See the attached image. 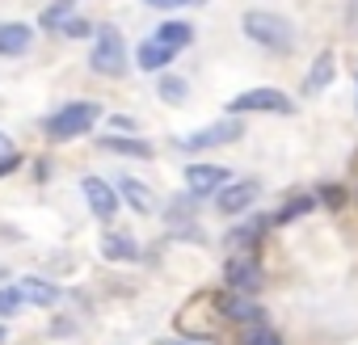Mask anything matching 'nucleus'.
<instances>
[{
  "mask_svg": "<svg viewBox=\"0 0 358 345\" xmlns=\"http://www.w3.org/2000/svg\"><path fill=\"white\" fill-rule=\"evenodd\" d=\"M241 30H245L257 47L278 51V55H287V51L295 47V30H291V22L278 17V13H270V9H249V13L241 17Z\"/></svg>",
  "mask_w": 358,
  "mask_h": 345,
  "instance_id": "1",
  "label": "nucleus"
},
{
  "mask_svg": "<svg viewBox=\"0 0 358 345\" xmlns=\"http://www.w3.org/2000/svg\"><path fill=\"white\" fill-rule=\"evenodd\" d=\"M89 68L101 72V76H122L127 68V43L114 26H101L93 30V51H89Z\"/></svg>",
  "mask_w": 358,
  "mask_h": 345,
  "instance_id": "2",
  "label": "nucleus"
},
{
  "mask_svg": "<svg viewBox=\"0 0 358 345\" xmlns=\"http://www.w3.org/2000/svg\"><path fill=\"white\" fill-rule=\"evenodd\" d=\"M97 114H101L97 101H68L64 110H55L47 118V135L51 139H76V135H85L97 122Z\"/></svg>",
  "mask_w": 358,
  "mask_h": 345,
  "instance_id": "3",
  "label": "nucleus"
},
{
  "mask_svg": "<svg viewBox=\"0 0 358 345\" xmlns=\"http://www.w3.org/2000/svg\"><path fill=\"white\" fill-rule=\"evenodd\" d=\"M241 135H245V122H241V118H220V122H211V126H203V131H194V135H186V139H177V147L203 152V147H224V143H232V139H241Z\"/></svg>",
  "mask_w": 358,
  "mask_h": 345,
  "instance_id": "4",
  "label": "nucleus"
},
{
  "mask_svg": "<svg viewBox=\"0 0 358 345\" xmlns=\"http://www.w3.org/2000/svg\"><path fill=\"white\" fill-rule=\"evenodd\" d=\"M291 114V97L278 89H249L232 101V114Z\"/></svg>",
  "mask_w": 358,
  "mask_h": 345,
  "instance_id": "5",
  "label": "nucleus"
},
{
  "mask_svg": "<svg viewBox=\"0 0 358 345\" xmlns=\"http://www.w3.org/2000/svg\"><path fill=\"white\" fill-rule=\"evenodd\" d=\"M228 182H232V172H228V168H220V164H190V168H186V190H190L194 198L220 194Z\"/></svg>",
  "mask_w": 358,
  "mask_h": 345,
  "instance_id": "6",
  "label": "nucleus"
},
{
  "mask_svg": "<svg viewBox=\"0 0 358 345\" xmlns=\"http://www.w3.org/2000/svg\"><path fill=\"white\" fill-rule=\"evenodd\" d=\"M80 194H85L89 211H93L97 219H114V215H118V190L106 186L101 177H85V182H80Z\"/></svg>",
  "mask_w": 358,
  "mask_h": 345,
  "instance_id": "7",
  "label": "nucleus"
},
{
  "mask_svg": "<svg viewBox=\"0 0 358 345\" xmlns=\"http://www.w3.org/2000/svg\"><path fill=\"white\" fill-rule=\"evenodd\" d=\"M257 194H262L257 182H228L215 198H220V211H224V215H241V211H249V207L257 203Z\"/></svg>",
  "mask_w": 358,
  "mask_h": 345,
  "instance_id": "8",
  "label": "nucleus"
},
{
  "mask_svg": "<svg viewBox=\"0 0 358 345\" xmlns=\"http://www.w3.org/2000/svg\"><path fill=\"white\" fill-rule=\"evenodd\" d=\"M224 274H228V286H232L236 295H249V291L262 286V265H257V257H232Z\"/></svg>",
  "mask_w": 358,
  "mask_h": 345,
  "instance_id": "9",
  "label": "nucleus"
},
{
  "mask_svg": "<svg viewBox=\"0 0 358 345\" xmlns=\"http://www.w3.org/2000/svg\"><path fill=\"white\" fill-rule=\"evenodd\" d=\"M173 55H177V51L152 34L148 43H139V51H135V64H139L143 72H160V68H169V64H173Z\"/></svg>",
  "mask_w": 358,
  "mask_h": 345,
  "instance_id": "10",
  "label": "nucleus"
},
{
  "mask_svg": "<svg viewBox=\"0 0 358 345\" xmlns=\"http://www.w3.org/2000/svg\"><path fill=\"white\" fill-rule=\"evenodd\" d=\"M13 291H17L22 303H34V307H51L59 299V286L43 282V278H22V282H13Z\"/></svg>",
  "mask_w": 358,
  "mask_h": 345,
  "instance_id": "11",
  "label": "nucleus"
},
{
  "mask_svg": "<svg viewBox=\"0 0 358 345\" xmlns=\"http://www.w3.org/2000/svg\"><path fill=\"white\" fill-rule=\"evenodd\" d=\"M34 47V30L22 22H5L0 26V55H26Z\"/></svg>",
  "mask_w": 358,
  "mask_h": 345,
  "instance_id": "12",
  "label": "nucleus"
},
{
  "mask_svg": "<svg viewBox=\"0 0 358 345\" xmlns=\"http://www.w3.org/2000/svg\"><path fill=\"white\" fill-rule=\"evenodd\" d=\"M118 198H122L131 211H139V215H152V211H156V198H152V190H148L139 177H122V182H118Z\"/></svg>",
  "mask_w": 358,
  "mask_h": 345,
  "instance_id": "13",
  "label": "nucleus"
},
{
  "mask_svg": "<svg viewBox=\"0 0 358 345\" xmlns=\"http://www.w3.org/2000/svg\"><path fill=\"white\" fill-rule=\"evenodd\" d=\"M220 311H224L228 320H236V324H262V316H266L253 299H245V295H236V291L220 299Z\"/></svg>",
  "mask_w": 358,
  "mask_h": 345,
  "instance_id": "14",
  "label": "nucleus"
},
{
  "mask_svg": "<svg viewBox=\"0 0 358 345\" xmlns=\"http://www.w3.org/2000/svg\"><path fill=\"white\" fill-rule=\"evenodd\" d=\"M101 257L106 261H135L139 257V244L127 232H110V236H101Z\"/></svg>",
  "mask_w": 358,
  "mask_h": 345,
  "instance_id": "15",
  "label": "nucleus"
},
{
  "mask_svg": "<svg viewBox=\"0 0 358 345\" xmlns=\"http://www.w3.org/2000/svg\"><path fill=\"white\" fill-rule=\"evenodd\" d=\"M333 72H337V55H333V51H320V55L312 59V72H308V85H303V89H308V93H320V89L333 80Z\"/></svg>",
  "mask_w": 358,
  "mask_h": 345,
  "instance_id": "16",
  "label": "nucleus"
},
{
  "mask_svg": "<svg viewBox=\"0 0 358 345\" xmlns=\"http://www.w3.org/2000/svg\"><path fill=\"white\" fill-rule=\"evenodd\" d=\"M156 38H160V43H169L173 51H182V47H190V43H194V26H186V22H164V26L156 30Z\"/></svg>",
  "mask_w": 358,
  "mask_h": 345,
  "instance_id": "17",
  "label": "nucleus"
},
{
  "mask_svg": "<svg viewBox=\"0 0 358 345\" xmlns=\"http://www.w3.org/2000/svg\"><path fill=\"white\" fill-rule=\"evenodd\" d=\"M76 5H80V0H55V5H47L43 17H38L43 30H64V26L72 22V9H76Z\"/></svg>",
  "mask_w": 358,
  "mask_h": 345,
  "instance_id": "18",
  "label": "nucleus"
},
{
  "mask_svg": "<svg viewBox=\"0 0 358 345\" xmlns=\"http://www.w3.org/2000/svg\"><path fill=\"white\" fill-rule=\"evenodd\" d=\"M101 147L106 152H118V156H139V160L152 156V147L143 139H118V135H110V139H101Z\"/></svg>",
  "mask_w": 358,
  "mask_h": 345,
  "instance_id": "19",
  "label": "nucleus"
},
{
  "mask_svg": "<svg viewBox=\"0 0 358 345\" xmlns=\"http://www.w3.org/2000/svg\"><path fill=\"white\" fill-rule=\"evenodd\" d=\"M303 211H312V198H295V203H287V207L274 215V223H291V219H299Z\"/></svg>",
  "mask_w": 358,
  "mask_h": 345,
  "instance_id": "20",
  "label": "nucleus"
},
{
  "mask_svg": "<svg viewBox=\"0 0 358 345\" xmlns=\"http://www.w3.org/2000/svg\"><path fill=\"white\" fill-rule=\"evenodd\" d=\"M160 97H164V101H182V97H186L182 76H164V80H160Z\"/></svg>",
  "mask_w": 358,
  "mask_h": 345,
  "instance_id": "21",
  "label": "nucleus"
},
{
  "mask_svg": "<svg viewBox=\"0 0 358 345\" xmlns=\"http://www.w3.org/2000/svg\"><path fill=\"white\" fill-rule=\"evenodd\" d=\"M245 345H282V341H278V332H270V328H249V332H245Z\"/></svg>",
  "mask_w": 358,
  "mask_h": 345,
  "instance_id": "22",
  "label": "nucleus"
},
{
  "mask_svg": "<svg viewBox=\"0 0 358 345\" xmlns=\"http://www.w3.org/2000/svg\"><path fill=\"white\" fill-rule=\"evenodd\" d=\"M22 307V299H17V291H0V316H13Z\"/></svg>",
  "mask_w": 358,
  "mask_h": 345,
  "instance_id": "23",
  "label": "nucleus"
},
{
  "mask_svg": "<svg viewBox=\"0 0 358 345\" xmlns=\"http://www.w3.org/2000/svg\"><path fill=\"white\" fill-rule=\"evenodd\" d=\"M89 30H93V26H89V22H80V17H72V22L64 26V34H68V38H89Z\"/></svg>",
  "mask_w": 358,
  "mask_h": 345,
  "instance_id": "24",
  "label": "nucleus"
},
{
  "mask_svg": "<svg viewBox=\"0 0 358 345\" xmlns=\"http://www.w3.org/2000/svg\"><path fill=\"white\" fill-rule=\"evenodd\" d=\"M5 156H13V143H9V135H5V131H0V160H5Z\"/></svg>",
  "mask_w": 358,
  "mask_h": 345,
  "instance_id": "25",
  "label": "nucleus"
},
{
  "mask_svg": "<svg viewBox=\"0 0 358 345\" xmlns=\"http://www.w3.org/2000/svg\"><path fill=\"white\" fill-rule=\"evenodd\" d=\"M17 168V156H5V160H0V177H5V172H13Z\"/></svg>",
  "mask_w": 358,
  "mask_h": 345,
  "instance_id": "26",
  "label": "nucleus"
},
{
  "mask_svg": "<svg viewBox=\"0 0 358 345\" xmlns=\"http://www.w3.org/2000/svg\"><path fill=\"white\" fill-rule=\"evenodd\" d=\"M143 5H152V9H177V0H143Z\"/></svg>",
  "mask_w": 358,
  "mask_h": 345,
  "instance_id": "27",
  "label": "nucleus"
},
{
  "mask_svg": "<svg viewBox=\"0 0 358 345\" xmlns=\"http://www.w3.org/2000/svg\"><path fill=\"white\" fill-rule=\"evenodd\" d=\"M177 5H203V0H177Z\"/></svg>",
  "mask_w": 358,
  "mask_h": 345,
  "instance_id": "28",
  "label": "nucleus"
},
{
  "mask_svg": "<svg viewBox=\"0 0 358 345\" xmlns=\"http://www.w3.org/2000/svg\"><path fill=\"white\" fill-rule=\"evenodd\" d=\"M160 345H190V341H160Z\"/></svg>",
  "mask_w": 358,
  "mask_h": 345,
  "instance_id": "29",
  "label": "nucleus"
}]
</instances>
